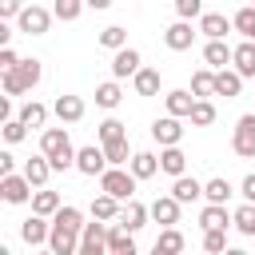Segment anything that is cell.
Here are the masks:
<instances>
[{
	"label": "cell",
	"mask_w": 255,
	"mask_h": 255,
	"mask_svg": "<svg viewBox=\"0 0 255 255\" xmlns=\"http://www.w3.org/2000/svg\"><path fill=\"white\" fill-rule=\"evenodd\" d=\"M40 151L52 159V171H68V167H76V147H72V139H68L64 128H48V131L40 135Z\"/></svg>",
	"instance_id": "6da1fadb"
},
{
	"label": "cell",
	"mask_w": 255,
	"mask_h": 255,
	"mask_svg": "<svg viewBox=\"0 0 255 255\" xmlns=\"http://www.w3.org/2000/svg\"><path fill=\"white\" fill-rule=\"evenodd\" d=\"M40 76H44V68H40V60H20L16 68H4V92H8V96H20V92H32V88L40 84Z\"/></svg>",
	"instance_id": "7a4b0ae2"
},
{
	"label": "cell",
	"mask_w": 255,
	"mask_h": 255,
	"mask_svg": "<svg viewBox=\"0 0 255 255\" xmlns=\"http://www.w3.org/2000/svg\"><path fill=\"white\" fill-rule=\"evenodd\" d=\"M100 191H108V195H116V199L128 203L135 195V175L128 167H120V163H108V171L100 175Z\"/></svg>",
	"instance_id": "3957f363"
},
{
	"label": "cell",
	"mask_w": 255,
	"mask_h": 255,
	"mask_svg": "<svg viewBox=\"0 0 255 255\" xmlns=\"http://www.w3.org/2000/svg\"><path fill=\"white\" fill-rule=\"evenodd\" d=\"M52 16H56V12L40 8V4H28V8H20V16H16V28H20L24 36H44V32L52 28Z\"/></svg>",
	"instance_id": "277c9868"
},
{
	"label": "cell",
	"mask_w": 255,
	"mask_h": 255,
	"mask_svg": "<svg viewBox=\"0 0 255 255\" xmlns=\"http://www.w3.org/2000/svg\"><path fill=\"white\" fill-rule=\"evenodd\" d=\"M104 251H108V219L84 223V231H80V255H104Z\"/></svg>",
	"instance_id": "5b68a950"
},
{
	"label": "cell",
	"mask_w": 255,
	"mask_h": 255,
	"mask_svg": "<svg viewBox=\"0 0 255 255\" xmlns=\"http://www.w3.org/2000/svg\"><path fill=\"white\" fill-rule=\"evenodd\" d=\"M231 147H235V155L255 159V116H239L235 135H231Z\"/></svg>",
	"instance_id": "8992f818"
},
{
	"label": "cell",
	"mask_w": 255,
	"mask_h": 255,
	"mask_svg": "<svg viewBox=\"0 0 255 255\" xmlns=\"http://www.w3.org/2000/svg\"><path fill=\"white\" fill-rule=\"evenodd\" d=\"M76 171H84V175H104V171H108V151L96 147V143L80 147V151H76Z\"/></svg>",
	"instance_id": "52a82bcc"
},
{
	"label": "cell",
	"mask_w": 255,
	"mask_h": 255,
	"mask_svg": "<svg viewBox=\"0 0 255 255\" xmlns=\"http://www.w3.org/2000/svg\"><path fill=\"white\" fill-rule=\"evenodd\" d=\"M0 195H4V203H24V199H32V179L20 171H12V175H0Z\"/></svg>",
	"instance_id": "ba28073f"
},
{
	"label": "cell",
	"mask_w": 255,
	"mask_h": 255,
	"mask_svg": "<svg viewBox=\"0 0 255 255\" xmlns=\"http://www.w3.org/2000/svg\"><path fill=\"white\" fill-rule=\"evenodd\" d=\"M48 247H52V255H76V251H80V231H72V227H64V223H52Z\"/></svg>",
	"instance_id": "9c48e42d"
},
{
	"label": "cell",
	"mask_w": 255,
	"mask_h": 255,
	"mask_svg": "<svg viewBox=\"0 0 255 255\" xmlns=\"http://www.w3.org/2000/svg\"><path fill=\"white\" fill-rule=\"evenodd\" d=\"M179 207H183V203H179L175 195H155V199H151V219L163 223V227H175V223H179Z\"/></svg>",
	"instance_id": "30bf717a"
},
{
	"label": "cell",
	"mask_w": 255,
	"mask_h": 255,
	"mask_svg": "<svg viewBox=\"0 0 255 255\" xmlns=\"http://www.w3.org/2000/svg\"><path fill=\"white\" fill-rule=\"evenodd\" d=\"M191 40H195V28H191V20H175V24L163 32V44H167L171 52H187V48H191Z\"/></svg>",
	"instance_id": "8fae6325"
},
{
	"label": "cell",
	"mask_w": 255,
	"mask_h": 255,
	"mask_svg": "<svg viewBox=\"0 0 255 255\" xmlns=\"http://www.w3.org/2000/svg\"><path fill=\"white\" fill-rule=\"evenodd\" d=\"M139 68H143V60H139L135 48H120V52L112 56V76H116V80H128V76H135Z\"/></svg>",
	"instance_id": "7c38bea8"
},
{
	"label": "cell",
	"mask_w": 255,
	"mask_h": 255,
	"mask_svg": "<svg viewBox=\"0 0 255 255\" xmlns=\"http://www.w3.org/2000/svg\"><path fill=\"white\" fill-rule=\"evenodd\" d=\"M151 135H155L163 147L179 143V139H183V124H179V116H171V112H167L163 120H155V124H151Z\"/></svg>",
	"instance_id": "4fadbf2b"
},
{
	"label": "cell",
	"mask_w": 255,
	"mask_h": 255,
	"mask_svg": "<svg viewBox=\"0 0 255 255\" xmlns=\"http://www.w3.org/2000/svg\"><path fill=\"white\" fill-rule=\"evenodd\" d=\"M44 219H48V215H36V211H32V219H24V223H20V239H24L28 247H40V243H48L52 227H48Z\"/></svg>",
	"instance_id": "5bb4252c"
},
{
	"label": "cell",
	"mask_w": 255,
	"mask_h": 255,
	"mask_svg": "<svg viewBox=\"0 0 255 255\" xmlns=\"http://www.w3.org/2000/svg\"><path fill=\"white\" fill-rule=\"evenodd\" d=\"M131 235H135V231H128V227L116 219V223L108 227V251H112V255H135V239H131Z\"/></svg>",
	"instance_id": "9a60e30c"
},
{
	"label": "cell",
	"mask_w": 255,
	"mask_h": 255,
	"mask_svg": "<svg viewBox=\"0 0 255 255\" xmlns=\"http://www.w3.org/2000/svg\"><path fill=\"white\" fill-rule=\"evenodd\" d=\"M231 28H235V24H231L223 12H203V16H199V32H203L207 40H223Z\"/></svg>",
	"instance_id": "2e32d148"
},
{
	"label": "cell",
	"mask_w": 255,
	"mask_h": 255,
	"mask_svg": "<svg viewBox=\"0 0 255 255\" xmlns=\"http://www.w3.org/2000/svg\"><path fill=\"white\" fill-rule=\"evenodd\" d=\"M52 112L60 116V124H80L88 108H84V100H80V96H60V100L52 104Z\"/></svg>",
	"instance_id": "e0dca14e"
},
{
	"label": "cell",
	"mask_w": 255,
	"mask_h": 255,
	"mask_svg": "<svg viewBox=\"0 0 255 255\" xmlns=\"http://www.w3.org/2000/svg\"><path fill=\"white\" fill-rule=\"evenodd\" d=\"M231 56H235V48H227V40H207L203 44V60H207V68H227L231 64Z\"/></svg>",
	"instance_id": "ac0fdd59"
},
{
	"label": "cell",
	"mask_w": 255,
	"mask_h": 255,
	"mask_svg": "<svg viewBox=\"0 0 255 255\" xmlns=\"http://www.w3.org/2000/svg\"><path fill=\"white\" fill-rule=\"evenodd\" d=\"M239 88H243V76H239L235 68H219V72H215V96L235 100V96H239Z\"/></svg>",
	"instance_id": "d6986e66"
},
{
	"label": "cell",
	"mask_w": 255,
	"mask_h": 255,
	"mask_svg": "<svg viewBox=\"0 0 255 255\" xmlns=\"http://www.w3.org/2000/svg\"><path fill=\"white\" fill-rule=\"evenodd\" d=\"M171 195H175L179 203H195V199L203 195V183H199L195 175H187V171H183V175H175V183H171Z\"/></svg>",
	"instance_id": "ffe728a7"
},
{
	"label": "cell",
	"mask_w": 255,
	"mask_h": 255,
	"mask_svg": "<svg viewBox=\"0 0 255 255\" xmlns=\"http://www.w3.org/2000/svg\"><path fill=\"white\" fill-rule=\"evenodd\" d=\"M147 219H151V207H143L139 199H128V203H124V211H120V223H124L128 231H139Z\"/></svg>",
	"instance_id": "44dd1931"
},
{
	"label": "cell",
	"mask_w": 255,
	"mask_h": 255,
	"mask_svg": "<svg viewBox=\"0 0 255 255\" xmlns=\"http://www.w3.org/2000/svg\"><path fill=\"white\" fill-rule=\"evenodd\" d=\"M163 104H167V112H171V116L187 120V116H191V108H195V92L175 88V92H167V96H163Z\"/></svg>",
	"instance_id": "7402d4cb"
},
{
	"label": "cell",
	"mask_w": 255,
	"mask_h": 255,
	"mask_svg": "<svg viewBox=\"0 0 255 255\" xmlns=\"http://www.w3.org/2000/svg\"><path fill=\"white\" fill-rule=\"evenodd\" d=\"M159 171H167L171 179L187 171V155L179 151V143H171V147H163V151H159Z\"/></svg>",
	"instance_id": "603a6c76"
},
{
	"label": "cell",
	"mask_w": 255,
	"mask_h": 255,
	"mask_svg": "<svg viewBox=\"0 0 255 255\" xmlns=\"http://www.w3.org/2000/svg\"><path fill=\"white\" fill-rule=\"evenodd\" d=\"M120 203H124V199H116V195L100 191V195L92 199V219H108V223H112V219H120V211H124Z\"/></svg>",
	"instance_id": "cb8c5ba5"
},
{
	"label": "cell",
	"mask_w": 255,
	"mask_h": 255,
	"mask_svg": "<svg viewBox=\"0 0 255 255\" xmlns=\"http://www.w3.org/2000/svg\"><path fill=\"white\" fill-rule=\"evenodd\" d=\"M128 167H131L135 179H151V175L159 171V155H151V151H135V155L128 159Z\"/></svg>",
	"instance_id": "d4e9b609"
},
{
	"label": "cell",
	"mask_w": 255,
	"mask_h": 255,
	"mask_svg": "<svg viewBox=\"0 0 255 255\" xmlns=\"http://www.w3.org/2000/svg\"><path fill=\"white\" fill-rule=\"evenodd\" d=\"M24 175L32 179V187H44L48 183V175H52V159L40 151V155H32L28 163H24Z\"/></svg>",
	"instance_id": "484cf974"
},
{
	"label": "cell",
	"mask_w": 255,
	"mask_h": 255,
	"mask_svg": "<svg viewBox=\"0 0 255 255\" xmlns=\"http://www.w3.org/2000/svg\"><path fill=\"white\" fill-rule=\"evenodd\" d=\"M199 223H203V227H231L235 215L227 211V203H207V207L199 211Z\"/></svg>",
	"instance_id": "4316f807"
},
{
	"label": "cell",
	"mask_w": 255,
	"mask_h": 255,
	"mask_svg": "<svg viewBox=\"0 0 255 255\" xmlns=\"http://www.w3.org/2000/svg\"><path fill=\"white\" fill-rule=\"evenodd\" d=\"M231 64H235V72H239L243 80H247V76H255V40H243V44L235 48Z\"/></svg>",
	"instance_id": "83f0119b"
},
{
	"label": "cell",
	"mask_w": 255,
	"mask_h": 255,
	"mask_svg": "<svg viewBox=\"0 0 255 255\" xmlns=\"http://www.w3.org/2000/svg\"><path fill=\"white\" fill-rule=\"evenodd\" d=\"M60 207H64V203H60L56 191H48V187H36V191H32V211H36V215H56Z\"/></svg>",
	"instance_id": "f1b7e54d"
},
{
	"label": "cell",
	"mask_w": 255,
	"mask_h": 255,
	"mask_svg": "<svg viewBox=\"0 0 255 255\" xmlns=\"http://www.w3.org/2000/svg\"><path fill=\"white\" fill-rule=\"evenodd\" d=\"M179 251H183V235L175 227H163L155 235V255H179Z\"/></svg>",
	"instance_id": "f546056e"
},
{
	"label": "cell",
	"mask_w": 255,
	"mask_h": 255,
	"mask_svg": "<svg viewBox=\"0 0 255 255\" xmlns=\"http://www.w3.org/2000/svg\"><path fill=\"white\" fill-rule=\"evenodd\" d=\"M131 84H135V96H155L159 92V72L155 68H139L131 76Z\"/></svg>",
	"instance_id": "4dcf8cb0"
},
{
	"label": "cell",
	"mask_w": 255,
	"mask_h": 255,
	"mask_svg": "<svg viewBox=\"0 0 255 255\" xmlns=\"http://www.w3.org/2000/svg\"><path fill=\"white\" fill-rule=\"evenodd\" d=\"M191 92H195V100L215 96V72H211V68H199V72L191 76Z\"/></svg>",
	"instance_id": "1f68e13d"
},
{
	"label": "cell",
	"mask_w": 255,
	"mask_h": 255,
	"mask_svg": "<svg viewBox=\"0 0 255 255\" xmlns=\"http://www.w3.org/2000/svg\"><path fill=\"white\" fill-rule=\"evenodd\" d=\"M203 199H207V203H227V199H231V183H227L223 175L207 179V183H203Z\"/></svg>",
	"instance_id": "d6a6232c"
},
{
	"label": "cell",
	"mask_w": 255,
	"mask_h": 255,
	"mask_svg": "<svg viewBox=\"0 0 255 255\" xmlns=\"http://www.w3.org/2000/svg\"><path fill=\"white\" fill-rule=\"evenodd\" d=\"M235 231L247 235V239H255V203H251V199H247L243 207H235Z\"/></svg>",
	"instance_id": "836d02e7"
},
{
	"label": "cell",
	"mask_w": 255,
	"mask_h": 255,
	"mask_svg": "<svg viewBox=\"0 0 255 255\" xmlns=\"http://www.w3.org/2000/svg\"><path fill=\"white\" fill-rule=\"evenodd\" d=\"M231 24H235V32H239L243 40H255V4L239 8V12L231 16Z\"/></svg>",
	"instance_id": "e575fe53"
},
{
	"label": "cell",
	"mask_w": 255,
	"mask_h": 255,
	"mask_svg": "<svg viewBox=\"0 0 255 255\" xmlns=\"http://www.w3.org/2000/svg\"><path fill=\"white\" fill-rule=\"evenodd\" d=\"M195 128H211L215 124V104L211 100H195V108H191V116H187Z\"/></svg>",
	"instance_id": "d590c367"
},
{
	"label": "cell",
	"mask_w": 255,
	"mask_h": 255,
	"mask_svg": "<svg viewBox=\"0 0 255 255\" xmlns=\"http://www.w3.org/2000/svg\"><path fill=\"white\" fill-rule=\"evenodd\" d=\"M52 223H64V227H72V231H84V211L72 207V203H64V207L52 215Z\"/></svg>",
	"instance_id": "8d00e7d4"
},
{
	"label": "cell",
	"mask_w": 255,
	"mask_h": 255,
	"mask_svg": "<svg viewBox=\"0 0 255 255\" xmlns=\"http://www.w3.org/2000/svg\"><path fill=\"white\" fill-rule=\"evenodd\" d=\"M84 4H88V0H56V4H52V12H56V20H64V24H72V20H80V12H84Z\"/></svg>",
	"instance_id": "74e56055"
},
{
	"label": "cell",
	"mask_w": 255,
	"mask_h": 255,
	"mask_svg": "<svg viewBox=\"0 0 255 255\" xmlns=\"http://www.w3.org/2000/svg\"><path fill=\"white\" fill-rule=\"evenodd\" d=\"M120 100H124V92H120V84H116V80H108V84H100V88H96V104H100V108H116Z\"/></svg>",
	"instance_id": "f35d334b"
},
{
	"label": "cell",
	"mask_w": 255,
	"mask_h": 255,
	"mask_svg": "<svg viewBox=\"0 0 255 255\" xmlns=\"http://www.w3.org/2000/svg\"><path fill=\"white\" fill-rule=\"evenodd\" d=\"M20 120H24L28 128H44V120H48V108H44V104H36V100H28V104L20 108Z\"/></svg>",
	"instance_id": "ab89813d"
},
{
	"label": "cell",
	"mask_w": 255,
	"mask_h": 255,
	"mask_svg": "<svg viewBox=\"0 0 255 255\" xmlns=\"http://www.w3.org/2000/svg\"><path fill=\"white\" fill-rule=\"evenodd\" d=\"M227 247V227H203V251L219 255Z\"/></svg>",
	"instance_id": "60d3db41"
},
{
	"label": "cell",
	"mask_w": 255,
	"mask_h": 255,
	"mask_svg": "<svg viewBox=\"0 0 255 255\" xmlns=\"http://www.w3.org/2000/svg\"><path fill=\"white\" fill-rule=\"evenodd\" d=\"M100 44H104V48H112V52H120V48H128V32H124L120 24H112V28H104V32H100Z\"/></svg>",
	"instance_id": "b9f144b4"
},
{
	"label": "cell",
	"mask_w": 255,
	"mask_h": 255,
	"mask_svg": "<svg viewBox=\"0 0 255 255\" xmlns=\"http://www.w3.org/2000/svg\"><path fill=\"white\" fill-rule=\"evenodd\" d=\"M104 151H108V163H120V167L131 159V155H128V135H124V139H112V143H104Z\"/></svg>",
	"instance_id": "7bdbcfd3"
},
{
	"label": "cell",
	"mask_w": 255,
	"mask_h": 255,
	"mask_svg": "<svg viewBox=\"0 0 255 255\" xmlns=\"http://www.w3.org/2000/svg\"><path fill=\"white\" fill-rule=\"evenodd\" d=\"M24 135H28V124H24L20 116H12V120H4V139H8V143H20Z\"/></svg>",
	"instance_id": "ee69618b"
},
{
	"label": "cell",
	"mask_w": 255,
	"mask_h": 255,
	"mask_svg": "<svg viewBox=\"0 0 255 255\" xmlns=\"http://www.w3.org/2000/svg\"><path fill=\"white\" fill-rule=\"evenodd\" d=\"M128 131H124V124L120 120H104L100 124V143H112V139H124Z\"/></svg>",
	"instance_id": "f6af8a7d"
},
{
	"label": "cell",
	"mask_w": 255,
	"mask_h": 255,
	"mask_svg": "<svg viewBox=\"0 0 255 255\" xmlns=\"http://www.w3.org/2000/svg\"><path fill=\"white\" fill-rule=\"evenodd\" d=\"M175 12H179V20H195V16H203V0H175Z\"/></svg>",
	"instance_id": "bcb514c9"
},
{
	"label": "cell",
	"mask_w": 255,
	"mask_h": 255,
	"mask_svg": "<svg viewBox=\"0 0 255 255\" xmlns=\"http://www.w3.org/2000/svg\"><path fill=\"white\" fill-rule=\"evenodd\" d=\"M16 64H20V56H16V52L4 44V48H0V68H16Z\"/></svg>",
	"instance_id": "7dc6e473"
},
{
	"label": "cell",
	"mask_w": 255,
	"mask_h": 255,
	"mask_svg": "<svg viewBox=\"0 0 255 255\" xmlns=\"http://www.w3.org/2000/svg\"><path fill=\"white\" fill-rule=\"evenodd\" d=\"M16 171V155L12 151H0V175H12Z\"/></svg>",
	"instance_id": "c3c4849f"
},
{
	"label": "cell",
	"mask_w": 255,
	"mask_h": 255,
	"mask_svg": "<svg viewBox=\"0 0 255 255\" xmlns=\"http://www.w3.org/2000/svg\"><path fill=\"white\" fill-rule=\"evenodd\" d=\"M24 0H0V16H20Z\"/></svg>",
	"instance_id": "681fc988"
},
{
	"label": "cell",
	"mask_w": 255,
	"mask_h": 255,
	"mask_svg": "<svg viewBox=\"0 0 255 255\" xmlns=\"http://www.w3.org/2000/svg\"><path fill=\"white\" fill-rule=\"evenodd\" d=\"M239 195H243V199H251V203H255V175H247V179H243V183H239Z\"/></svg>",
	"instance_id": "f907efd6"
},
{
	"label": "cell",
	"mask_w": 255,
	"mask_h": 255,
	"mask_svg": "<svg viewBox=\"0 0 255 255\" xmlns=\"http://www.w3.org/2000/svg\"><path fill=\"white\" fill-rule=\"evenodd\" d=\"M88 8H96V12H104V8H112V0H88Z\"/></svg>",
	"instance_id": "816d5d0a"
},
{
	"label": "cell",
	"mask_w": 255,
	"mask_h": 255,
	"mask_svg": "<svg viewBox=\"0 0 255 255\" xmlns=\"http://www.w3.org/2000/svg\"><path fill=\"white\" fill-rule=\"evenodd\" d=\"M251 4H255V0H251Z\"/></svg>",
	"instance_id": "f5cc1de1"
}]
</instances>
